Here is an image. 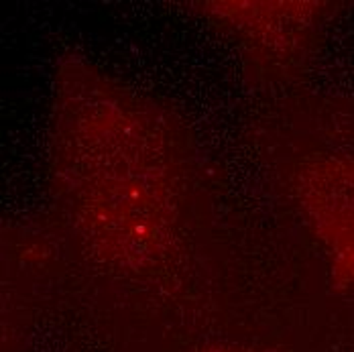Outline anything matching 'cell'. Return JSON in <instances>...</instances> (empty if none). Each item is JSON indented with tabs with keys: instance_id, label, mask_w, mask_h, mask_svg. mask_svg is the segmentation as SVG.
Returning <instances> with one entry per match:
<instances>
[{
	"instance_id": "cell-1",
	"label": "cell",
	"mask_w": 354,
	"mask_h": 352,
	"mask_svg": "<svg viewBox=\"0 0 354 352\" xmlns=\"http://www.w3.org/2000/svg\"><path fill=\"white\" fill-rule=\"evenodd\" d=\"M212 352H234V351H212Z\"/></svg>"
}]
</instances>
